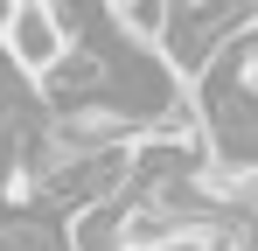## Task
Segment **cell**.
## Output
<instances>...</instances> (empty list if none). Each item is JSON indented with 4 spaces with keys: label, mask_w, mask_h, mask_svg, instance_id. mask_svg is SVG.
Masks as SVG:
<instances>
[{
    "label": "cell",
    "mask_w": 258,
    "mask_h": 251,
    "mask_svg": "<svg viewBox=\"0 0 258 251\" xmlns=\"http://www.w3.org/2000/svg\"><path fill=\"white\" fill-rule=\"evenodd\" d=\"M154 251H230V237L210 230V223H196V230H174L168 244H154Z\"/></svg>",
    "instance_id": "4"
},
{
    "label": "cell",
    "mask_w": 258,
    "mask_h": 251,
    "mask_svg": "<svg viewBox=\"0 0 258 251\" xmlns=\"http://www.w3.org/2000/svg\"><path fill=\"white\" fill-rule=\"evenodd\" d=\"M112 35H126L133 49H161L168 42V0H119L112 7Z\"/></svg>",
    "instance_id": "3"
},
{
    "label": "cell",
    "mask_w": 258,
    "mask_h": 251,
    "mask_svg": "<svg viewBox=\"0 0 258 251\" xmlns=\"http://www.w3.org/2000/svg\"><path fill=\"white\" fill-rule=\"evenodd\" d=\"M98 7H119V0H98Z\"/></svg>",
    "instance_id": "5"
},
{
    "label": "cell",
    "mask_w": 258,
    "mask_h": 251,
    "mask_svg": "<svg viewBox=\"0 0 258 251\" xmlns=\"http://www.w3.org/2000/svg\"><path fill=\"white\" fill-rule=\"evenodd\" d=\"M0 49L14 56L21 77H49V70L77 49V28H70L63 0H7V14H0Z\"/></svg>",
    "instance_id": "1"
},
{
    "label": "cell",
    "mask_w": 258,
    "mask_h": 251,
    "mask_svg": "<svg viewBox=\"0 0 258 251\" xmlns=\"http://www.w3.org/2000/svg\"><path fill=\"white\" fill-rule=\"evenodd\" d=\"M0 251H70V223H49V216L0 209Z\"/></svg>",
    "instance_id": "2"
}]
</instances>
